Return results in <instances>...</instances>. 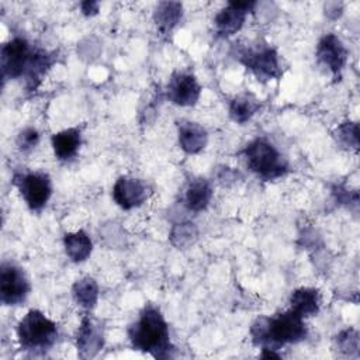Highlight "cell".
<instances>
[{
    "mask_svg": "<svg viewBox=\"0 0 360 360\" xmlns=\"http://www.w3.org/2000/svg\"><path fill=\"white\" fill-rule=\"evenodd\" d=\"M76 346L79 356L83 359L94 357L104 346L103 325L91 316L82 318L76 335Z\"/></svg>",
    "mask_w": 360,
    "mask_h": 360,
    "instance_id": "13",
    "label": "cell"
},
{
    "mask_svg": "<svg viewBox=\"0 0 360 360\" xmlns=\"http://www.w3.org/2000/svg\"><path fill=\"white\" fill-rule=\"evenodd\" d=\"M239 60L257 77L260 82H269L281 77V66L278 53L274 48L263 45L249 48L240 52Z\"/></svg>",
    "mask_w": 360,
    "mask_h": 360,
    "instance_id": "6",
    "label": "cell"
},
{
    "mask_svg": "<svg viewBox=\"0 0 360 360\" xmlns=\"http://www.w3.org/2000/svg\"><path fill=\"white\" fill-rule=\"evenodd\" d=\"M55 58L52 53L44 51V49H34L32 56L30 59L28 68L25 70V83L30 90H35L39 84L42 76L49 70L52 66Z\"/></svg>",
    "mask_w": 360,
    "mask_h": 360,
    "instance_id": "19",
    "label": "cell"
},
{
    "mask_svg": "<svg viewBox=\"0 0 360 360\" xmlns=\"http://www.w3.org/2000/svg\"><path fill=\"white\" fill-rule=\"evenodd\" d=\"M80 8H82V13L84 15L91 17V15H96L98 13L100 3L98 1H83V3H80Z\"/></svg>",
    "mask_w": 360,
    "mask_h": 360,
    "instance_id": "27",
    "label": "cell"
},
{
    "mask_svg": "<svg viewBox=\"0 0 360 360\" xmlns=\"http://www.w3.org/2000/svg\"><path fill=\"white\" fill-rule=\"evenodd\" d=\"M58 325L39 309H30L17 325L20 346L28 352H46L58 339Z\"/></svg>",
    "mask_w": 360,
    "mask_h": 360,
    "instance_id": "4",
    "label": "cell"
},
{
    "mask_svg": "<svg viewBox=\"0 0 360 360\" xmlns=\"http://www.w3.org/2000/svg\"><path fill=\"white\" fill-rule=\"evenodd\" d=\"M347 49L338 35L329 32L316 45V59L332 75L339 76L347 62Z\"/></svg>",
    "mask_w": 360,
    "mask_h": 360,
    "instance_id": "12",
    "label": "cell"
},
{
    "mask_svg": "<svg viewBox=\"0 0 360 360\" xmlns=\"http://www.w3.org/2000/svg\"><path fill=\"white\" fill-rule=\"evenodd\" d=\"M34 49L24 38H13L1 48V73L3 79L24 77Z\"/></svg>",
    "mask_w": 360,
    "mask_h": 360,
    "instance_id": "8",
    "label": "cell"
},
{
    "mask_svg": "<svg viewBox=\"0 0 360 360\" xmlns=\"http://www.w3.org/2000/svg\"><path fill=\"white\" fill-rule=\"evenodd\" d=\"M183 6L179 1H162L153 11V20L162 34H169L181 20Z\"/></svg>",
    "mask_w": 360,
    "mask_h": 360,
    "instance_id": "20",
    "label": "cell"
},
{
    "mask_svg": "<svg viewBox=\"0 0 360 360\" xmlns=\"http://www.w3.org/2000/svg\"><path fill=\"white\" fill-rule=\"evenodd\" d=\"M256 6L255 1H231L218 11L214 18L215 31L219 37L228 38L236 34L246 20L249 11Z\"/></svg>",
    "mask_w": 360,
    "mask_h": 360,
    "instance_id": "11",
    "label": "cell"
},
{
    "mask_svg": "<svg viewBox=\"0 0 360 360\" xmlns=\"http://www.w3.org/2000/svg\"><path fill=\"white\" fill-rule=\"evenodd\" d=\"M72 295L77 305L86 311H91L98 300V285L90 276L82 277L72 287Z\"/></svg>",
    "mask_w": 360,
    "mask_h": 360,
    "instance_id": "21",
    "label": "cell"
},
{
    "mask_svg": "<svg viewBox=\"0 0 360 360\" xmlns=\"http://www.w3.org/2000/svg\"><path fill=\"white\" fill-rule=\"evenodd\" d=\"M30 281L24 270L13 262H3L0 267V301L3 305H20L30 294Z\"/></svg>",
    "mask_w": 360,
    "mask_h": 360,
    "instance_id": "7",
    "label": "cell"
},
{
    "mask_svg": "<svg viewBox=\"0 0 360 360\" xmlns=\"http://www.w3.org/2000/svg\"><path fill=\"white\" fill-rule=\"evenodd\" d=\"M177 138L180 148L188 153H200L208 142L207 129L194 121H181L177 125Z\"/></svg>",
    "mask_w": 360,
    "mask_h": 360,
    "instance_id": "14",
    "label": "cell"
},
{
    "mask_svg": "<svg viewBox=\"0 0 360 360\" xmlns=\"http://www.w3.org/2000/svg\"><path fill=\"white\" fill-rule=\"evenodd\" d=\"M260 108V103L252 94H240L229 104V117L238 124L248 122Z\"/></svg>",
    "mask_w": 360,
    "mask_h": 360,
    "instance_id": "22",
    "label": "cell"
},
{
    "mask_svg": "<svg viewBox=\"0 0 360 360\" xmlns=\"http://www.w3.org/2000/svg\"><path fill=\"white\" fill-rule=\"evenodd\" d=\"M262 359H281V354L276 352V349H270V347H262Z\"/></svg>",
    "mask_w": 360,
    "mask_h": 360,
    "instance_id": "28",
    "label": "cell"
},
{
    "mask_svg": "<svg viewBox=\"0 0 360 360\" xmlns=\"http://www.w3.org/2000/svg\"><path fill=\"white\" fill-rule=\"evenodd\" d=\"M128 338L135 350L156 359H167L174 353L169 325L159 308L153 305L143 307L138 319L128 328Z\"/></svg>",
    "mask_w": 360,
    "mask_h": 360,
    "instance_id": "1",
    "label": "cell"
},
{
    "mask_svg": "<svg viewBox=\"0 0 360 360\" xmlns=\"http://www.w3.org/2000/svg\"><path fill=\"white\" fill-rule=\"evenodd\" d=\"M63 246L66 256L75 263L84 262L93 250V242L83 229L66 233L63 238Z\"/></svg>",
    "mask_w": 360,
    "mask_h": 360,
    "instance_id": "18",
    "label": "cell"
},
{
    "mask_svg": "<svg viewBox=\"0 0 360 360\" xmlns=\"http://www.w3.org/2000/svg\"><path fill=\"white\" fill-rule=\"evenodd\" d=\"M248 169L264 181L276 180L288 172V162L266 138H256L243 149Z\"/></svg>",
    "mask_w": 360,
    "mask_h": 360,
    "instance_id": "3",
    "label": "cell"
},
{
    "mask_svg": "<svg viewBox=\"0 0 360 360\" xmlns=\"http://www.w3.org/2000/svg\"><path fill=\"white\" fill-rule=\"evenodd\" d=\"M336 347L345 356H357L359 354V333L354 329L342 330L336 336Z\"/></svg>",
    "mask_w": 360,
    "mask_h": 360,
    "instance_id": "25",
    "label": "cell"
},
{
    "mask_svg": "<svg viewBox=\"0 0 360 360\" xmlns=\"http://www.w3.org/2000/svg\"><path fill=\"white\" fill-rule=\"evenodd\" d=\"M290 309L300 316L309 318L319 312L321 308V294L316 288L301 287L297 288L290 297Z\"/></svg>",
    "mask_w": 360,
    "mask_h": 360,
    "instance_id": "16",
    "label": "cell"
},
{
    "mask_svg": "<svg viewBox=\"0 0 360 360\" xmlns=\"http://www.w3.org/2000/svg\"><path fill=\"white\" fill-rule=\"evenodd\" d=\"M252 340L262 347L278 349L284 345L298 343L308 335L304 318L288 309L276 316H259L250 328Z\"/></svg>",
    "mask_w": 360,
    "mask_h": 360,
    "instance_id": "2",
    "label": "cell"
},
{
    "mask_svg": "<svg viewBox=\"0 0 360 360\" xmlns=\"http://www.w3.org/2000/svg\"><path fill=\"white\" fill-rule=\"evenodd\" d=\"M13 183L32 211H41L52 195L51 177L44 172L15 173Z\"/></svg>",
    "mask_w": 360,
    "mask_h": 360,
    "instance_id": "5",
    "label": "cell"
},
{
    "mask_svg": "<svg viewBox=\"0 0 360 360\" xmlns=\"http://www.w3.org/2000/svg\"><path fill=\"white\" fill-rule=\"evenodd\" d=\"M212 186L207 179H193L184 193V204L190 211L200 212L205 210L212 198Z\"/></svg>",
    "mask_w": 360,
    "mask_h": 360,
    "instance_id": "17",
    "label": "cell"
},
{
    "mask_svg": "<svg viewBox=\"0 0 360 360\" xmlns=\"http://www.w3.org/2000/svg\"><path fill=\"white\" fill-rule=\"evenodd\" d=\"M336 141L347 149L359 148V125L353 121H346L340 124L333 132Z\"/></svg>",
    "mask_w": 360,
    "mask_h": 360,
    "instance_id": "24",
    "label": "cell"
},
{
    "mask_svg": "<svg viewBox=\"0 0 360 360\" xmlns=\"http://www.w3.org/2000/svg\"><path fill=\"white\" fill-rule=\"evenodd\" d=\"M149 186L136 177L121 176L112 186V198L122 210H132L142 205L150 195Z\"/></svg>",
    "mask_w": 360,
    "mask_h": 360,
    "instance_id": "9",
    "label": "cell"
},
{
    "mask_svg": "<svg viewBox=\"0 0 360 360\" xmlns=\"http://www.w3.org/2000/svg\"><path fill=\"white\" fill-rule=\"evenodd\" d=\"M80 145L82 132L79 128H68L52 135L53 153L62 162L72 160L77 155Z\"/></svg>",
    "mask_w": 360,
    "mask_h": 360,
    "instance_id": "15",
    "label": "cell"
},
{
    "mask_svg": "<svg viewBox=\"0 0 360 360\" xmlns=\"http://www.w3.org/2000/svg\"><path fill=\"white\" fill-rule=\"evenodd\" d=\"M201 94V86L195 76L188 72H176L166 86V97L170 103L180 107L194 105Z\"/></svg>",
    "mask_w": 360,
    "mask_h": 360,
    "instance_id": "10",
    "label": "cell"
},
{
    "mask_svg": "<svg viewBox=\"0 0 360 360\" xmlns=\"http://www.w3.org/2000/svg\"><path fill=\"white\" fill-rule=\"evenodd\" d=\"M197 236H198V231L195 225L191 222L176 224L170 232V240L179 249H186L190 245H193Z\"/></svg>",
    "mask_w": 360,
    "mask_h": 360,
    "instance_id": "23",
    "label": "cell"
},
{
    "mask_svg": "<svg viewBox=\"0 0 360 360\" xmlns=\"http://www.w3.org/2000/svg\"><path fill=\"white\" fill-rule=\"evenodd\" d=\"M39 142V134L35 128H24L18 136H17V146L20 150L22 152H28L31 149H34Z\"/></svg>",
    "mask_w": 360,
    "mask_h": 360,
    "instance_id": "26",
    "label": "cell"
}]
</instances>
